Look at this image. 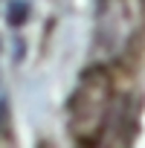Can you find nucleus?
Segmentation results:
<instances>
[{
  "mask_svg": "<svg viewBox=\"0 0 145 148\" xmlns=\"http://www.w3.org/2000/svg\"><path fill=\"white\" fill-rule=\"evenodd\" d=\"M110 102H113L110 73L102 64L84 70L67 102V128L79 145L93 148L102 139L107 128V116H110Z\"/></svg>",
  "mask_w": 145,
  "mask_h": 148,
  "instance_id": "f257e3e1",
  "label": "nucleus"
},
{
  "mask_svg": "<svg viewBox=\"0 0 145 148\" xmlns=\"http://www.w3.org/2000/svg\"><path fill=\"white\" fill-rule=\"evenodd\" d=\"M136 29L133 0H99V49L105 55L122 52Z\"/></svg>",
  "mask_w": 145,
  "mask_h": 148,
  "instance_id": "f03ea898",
  "label": "nucleus"
},
{
  "mask_svg": "<svg viewBox=\"0 0 145 148\" xmlns=\"http://www.w3.org/2000/svg\"><path fill=\"white\" fill-rule=\"evenodd\" d=\"M21 9H23V3H15V6H12V23H21V21L26 18V15H21Z\"/></svg>",
  "mask_w": 145,
  "mask_h": 148,
  "instance_id": "7ed1b4c3",
  "label": "nucleus"
}]
</instances>
